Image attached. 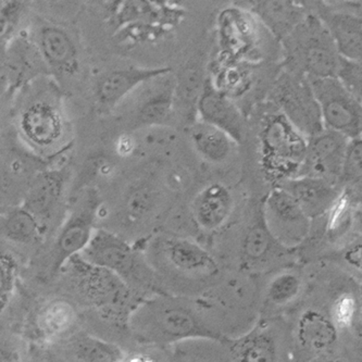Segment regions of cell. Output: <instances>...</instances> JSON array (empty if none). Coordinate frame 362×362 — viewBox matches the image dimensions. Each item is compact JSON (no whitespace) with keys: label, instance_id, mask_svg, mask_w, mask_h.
Returning a JSON list of instances; mask_svg holds the SVG:
<instances>
[{"label":"cell","instance_id":"cell-37","mask_svg":"<svg viewBox=\"0 0 362 362\" xmlns=\"http://www.w3.org/2000/svg\"><path fill=\"white\" fill-rule=\"evenodd\" d=\"M362 180V137L349 141L344 165L343 184Z\"/></svg>","mask_w":362,"mask_h":362},{"label":"cell","instance_id":"cell-17","mask_svg":"<svg viewBox=\"0 0 362 362\" xmlns=\"http://www.w3.org/2000/svg\"><path fill=\"white\" fill-rule=\"evenodd\" d=\"M1 246L17 254L28 264L47 242L45 230L22 205L12 206L0 218Z\"/></svg>","mask_w":362,"mask_h":362},{"label":"cell","instance_id":"cell-39","mask_svg":"<svg viewBox=\"0 0 362 362\" xmlns=\"http://www.w3.org/2000/svg\"><path fill=\"white\" fill-rule=\"evenodd\" d=\"M33 362H69L59 351L50 346H37L32 344Z\"/></svg>","mask_w":362,"mask_h":362},{"label":"cell","instance_id":"cell-18","mask_svg":"<svg viewBox=\"0 0 362 362\" xmlns=\"http://www.w3.org/2000/svg\"><path fill=\"white\" fill-rule=\"evenodd\" d=\"M196 112L202 122L222 129L236 145L243 144L246 135L244 115L232 98L214 88L207 78L196 103Z\"/></svg>","mask_w":362,"mask_h":362},{"label":"cell","instance_id":"cell-38","mask_svg":"<svg viewBox=\"0 0 362 362\" xmlns=\"http://www.w3.org/2000/svg\"><path fill=\"white\" fill-rule=\"evenodd\" d=\"M356 313V301L349 295H343L335 300L332 308L331 319L337 329L351 327Z\"/></svg>","mask_w":362,"mask_h":362},{"label":"cell","instance_id":"cell-1","mask_svg":"<svg viewBox=\"0 0 362 362\" xmlns=\"http://www.w3.org/2000/svg\"><path fill=\"white\" fill-rule=\"evenodd\" d=\"M141 246L165 294L198 298L226 273L214 252L193 238L165 232Z\"/></svg>","mask_w":362,"mask_h":362},{"label":"cell","instance_id":"cell-36","mask_svg":"<svg viewBox=\"0 0 362 362\" xmlns=\"http://www.w3.org/2000/svg\"><path fill=\"white\" fill-rule=\"evenodd\" d=\"M337 78L344 88L362 104V58L354 60L341 58Z\"/></svg>","mask_w":362,"mask_h":362},{"label":"cell","instance_id":"cell-21","mask_svg":"<svg viewBox=\"0 0 362 362\" xmlns=\"http://www.w3.org/2000/svg\"><path fill=\"white\" fill-rule=\"evenodd\" d=\"M233 211V195L230 188L221 183H211L202 188L191 205L194 226L207 235L221 230L230 221Z\"/></svg>","mask_w":362,"mask_h":362},{"label":"cell","instance_id":"cell-3","mask_svg":"<svg viewBox=\"0 0 362 362\" xmlns=\"http://www.w3.org/2000/svg\"><path fill=\"white\" fill-rule=\"evenodd\" d=\"M129 329L137 347L168 349L191 339L223 341L208 325L195 299L165 293L139 303L129 317Z\"/></svg>","mask_w":362,"mask_h":362},{"label":"cell","instance_id":"cell-5","mask_svg":"<svg viewBox=\"0 0 362 362\" xmlns=\"http://www.w3.org/2000/svg\"><path fill=\"white\" fill-rule=\"evenodd\" d=\"M80 255L117 275L139 300L163 293L141 245L132 244L110 230L97 228Z\"/></svg>","mask_w":362,"mask_h":362},{"label":"cell","instance_id":"cell-34","mask_svg":"<svg viewBox=\"0 0 362 362\" xmlns=\"http://www.w3.org/2000/svg\"><path fill=\"white\" fill-rule=\"evenodd\" d=\"M0 362H33L32 344L18 332L1 327Z\"/></svg>","mask_w":362,"mask_h":362},{"label":"cell","instance_id":"cell-20","mask_svg":"<svg viewBox=\"0 0 362 362\" xmlns=\"http://www.w3.org/2000/svg\"><path fill=\"white\" fill-rule=\"evenodd\" d=\"M351 5V8L317 5L315 13L320 17L334 40L337 50L344 59L362 58V12Z\"/></svg>","mask_w":362,"mask_h":362},{"label":"cell","instance_id":"cell-40","mask_svg":"<svg viewBox=\"0 0 362 362\" xmlns=\"http://www.w3.org/2000/svg\"><path fill=\"white\" fill-rule=\"evenodd\" d=\"M345 259L354 268L362 272V244L356 245L346 252Z\"/></svg>","mask_w":362,"mask_h":362},{"label":"cell","instance_id":"cell-2","mask_svg":"<svg viewBox=\"0 0 362 362\" xmlns=\"http://www.w3.org/2000/svg\"><path fill=\"white\" fill-rule=\"evenodd\" d=\"M103 200L94 188L85 189L66 212L62 226L24 267L21 285L28 292H42L58 278L69 260L88 247L97 228Z\"/></svg>","mask_w":362,"mask_h":362},{"label":"cell","instance_id":"cell-14","mask_svg":"<svg viewBox=\"0 0 362 362\" xmlns=\"http://www.w3.org/2000/svg\"><path fill=\"white\" fill-rule=\"evenodd\" d=\"M69 177L70 172L66 167L44 170L33 177L22 200L21 205L45 230L47 242L64 220L59 212Z\"/></svg>","mask_w":362,"mask_h":362},{"label":"cell","instance_id":"cell-11","mask_svg":"<svg viewBox=\"0 0 362 362\" xmlns=\"http://www.w3.org/2000/svg\"><path fill=\"white\" fill-rule=\"evenodd\" d=\"M262 214L269 233L285 250L298 247L310 233V218L281 186H274L266 196Z\"/></svg>","mask_w":362,"mask_h":362},{"label":"cell","instance_id":"cell-29","mask_svg":"<svg viewBox=\"0 0 362 362\" xmlns=\"http://www.w3.org/2000/svg\"><path fill=\"white\" fill-rule=\"evenodd\" d=\"M211 78L214 88L230 98L248 92L252 85V64L224 59L218 64Z\"/></svg>","mask_w":362,"mask_h":362},{"label":"cell","instance_id":"cell-22","mask_svg":"<svg viewBox=\"0 0 362 362\" xmlns=\"http://www.w3.org/2000/svg\"><path fill=\"white\" fill-rule=\"evenodd\" d=\"M280 186L295 198L311 220L329 214L345 193L341 184L303 175L288 180Z\"/></svg>","mask_w":362,"mask_h":362},{"label":"cell","instance_id":"cell-35","mask_svg":"<svg viewBox=\"0 0 362 362\" xmlns=\"http://www.w3.org/2000/svg\"><path fill=\"white\" fill-rule=\"evenodd\" d=\"M25 6L21 1H5L0 9V25H1V48L16 37V31L21 21Z\"/></svg>","mask_w":362,"mask_h":362},{"label":"cell","instance_id":"cell-26","mask_svg":"<svg viewBox=\"0 0 362 362\" xmlns=\"http://www.w3.org/2000/svg\"><path fill=\"white\" fill-rule=\"evenodd\" d=\"M282 247L269 233L264 219L248 226L243 234L238 245V256L233 269L230 271L250 273L264 266L268 257L278 248ZM283 248V247H282Z\"/></svg>","mask_w":362,"mask_h":362},{"label":"cell","instance_id":"cell-10","mask_svg":"<svg viewBox=\"0 0 362 362\" xmlns=\"http://www.w3.org/2000/svg\"><path fill=\"white\" fill-rule=\"evenodd\" d=\"M320 107L325 129L345 136L362 137V104L344 88L337 76L308 78Z\"/></svg>","mask_w":362,"mask_h":362},{"label":"cell","instance_id":"cell-32","mask_svg":"<svg viewBox=\"0 0 362 362\" xmlns=\"http://www.w3.org/2000/svg\"><path fill=\"white\" fill-rule=\"evenodd\" d=\"M23 260L11 250L1 246L0 250V309L6 310L17 294L22 272Z\"/></svg>","mask_w":362,"mask_h":362},{"label":"cell","instance_id":"cell-28","mask_svg":"<svg viewBox=\"0 0 362 362\" xmlns=\"http://www.w3.org/2000/svg\"><path fill=\"white\" fill-rule=\"evenodd\" d=\"M189 139L198 155L214 165L228 160L236 145L222 129L200 120L189 129Z\"/></svg>","mask_w":362,"mask_h":362},{"label":"cell","instance_id":"cell-16","mask_svg":"<svg viewBox=\"0 0 362 362\" xmlns=\"http://www.w3.org/2000/svg\"><path fill=\"white\" fill-rule=\"evenodd\" d=\"M31 37L45 60L50 76L57 82L74 78L78 74L80 50L72 34L64 26L46 22L36 28Z\"/></svg>","mask_w":362,"mask_h":362},{"label":"cell","instance_id":"cell-31","mask_svg":"<svg viewBox=\"0 0 362 362\" xmlns=\"http://www.w3.org/2000/svg\"><path fill=\"white\" fill-rule=\"evenodd\" d=\"M171 362H226L222 341L191 339L170 349Z\"/></svg>","mask_w":362,"mask_h":362},{"label":"cell","instance_id":"cell-15","mask_svg":"<svg viewBox=\"0 0 362 362\" xmlns=\"http://www.w3.org/2000/svg\"><path fill=\"white\" fill-rule=\"evenodd\" d=\"M349 144V139L327 129L310 137L299 175L344 185V165Z\"/></svg>","mask_w":362,"mask_h":362},{"label":"cell","instance_id":"cell-9","mask_svg":"<svg viewBox=\"0 0 362 362\" xmlns=\"http://www.w3.org/2000/svg\"><path fill=\"white\" fill-rule=\"evenodd\" d=\"M57 90L31 97L18 115L20 134L34 148L49 151L64 139L66 122Z\"/></svg>","mask_w":362,"mask_h":362},{"label":"cell","instance_id":"cell-6","mask_svg":"<svg viewBox=\"0 0 362 362\" xmlns=\"http://www.w3.org/2000/svg\"><path fill=\"white\" fill-rule=\"evenodd\" d=\"M285 69L307 78L337 76L341 57L320 17L310 11L281 42Z\"/></svg>","mask_w":362,"mask_h":362},{"label":"cell","instance_id":"cell-8","mask_svg":"<svg viewBox=\"0 0 362 362\" xmlns=\"http://www.w3.org/2000/svg\"><path fill=\"white\" fill-rule=\"evenodd\" d=\"M271 100L307 139L325 129L320 107L306 76L284 69L273 84Z\"/></svg>","mask_w":362,"mask_h":362},{"label":"cell","instance_id":"cell-4","mask_svg":"<svg viewBox=\"0 0 362 362\" xmlns=\"http://www.w3.org/2000/svg\"><path fill=\"white\" fill-rule=\"evenodd\" d=\"M47 292L66 297L82 313L118 308L135 310L141 303L117 275L90 264L81 255L69 260L56 281L40 293Z\"/></svg>","mask_w":362,"mask_h":362},{"label":"cell","instance_id":"cell-27","mask_svg":"<svg viewBox=\"0 0 362 362\" xmlns=\"http://www.w3.org/2000/svg\"><path fill=\"white\" fill-rule=\"evenodd\" d=\"M296 335L303 347L317 353L327 351L337 343L339 329L331 317L310 309L299 317Z\"/></svg>","mask_w":362,"mask_h":362},{"label":"cell","instance_id":"cell-13","mask_svg":"<svg viewBox=\"0 0 362 362\" xmlns=\"http://www.w3.org/2000/svg\"><path fill=\"white\" fill-rule=\"evenodd\" d=\"M47 64L31 36L17 35L1 48V92L11 98L33 84L49 76Z\"/></svg>","mask_w":362,"mask_h":362},{"label":"cell","instance_id":"cell-12","mask_svg":"<svg viewBox=\"0 0 362 362\" xmlns=\"http://www.w3.org/2000/svg\"><path fill=\"white\" fill-rule=\"evenodd\" d=\"M259 20L254 13L234 6L221 11L218 18V33L222 58L233 62H254L262 58V34Z\"/></svg>","mask_w":362,"mask_h":362},{"label":"cell","instance_id":"cell-30","mask_svg":"<svg viewBox=\"0 0 362 362\" xmlns=\"http://www.w3.org/2000/svg\"><path fill=\"white\" fill-rule=\"evenodd\" d=\"M175 88L177 85L172 88L168 86L141 101L135 112V125L151 127L163 124L171 117L172 109L175 106Z\"/></svg>","mask_w":362,"mask_h":362},{"label":"cell","instance_id":"cell-7","mask_svg":"<svg viewBox=\"0 0 362 362\" xmlns=\"http://www.w3.org/2000/svg\"><path fill=\"white\" fill-rule=\"evenodd\" d=\"M258 141L260 167L267 181L280 186L298 177L308 139L278 109L262 118Z\"/></svg>","mask_w":362,"mask_h":362},{"label":"cell","instance_id":"cell-25","mask_svg":"<svg viewBox=\"0 0 362 362\" xmlns=\"http://www.w3.org/2000/svg\"><path fill=\"white\" fill-rule=\"evenodd\" d=\"M246 9L254 13L264 28L282 42L309 13L307 6L297 1H250Z\"/></svg>","mask_w":362,"mask_h":362},{"label":"cell","instance_id":"cell-23","mask_svg":"<svg viewBox=\"0 0 362 362\" xmlns=\"http://www.w3.org/2000/svg\"><path fill=\"white\" fill-rule=\"evenodd\" d=\"M226 362H279L278 344L264 325L223 341Z\"/></svg>","mask_w":362,"mask_h":362},{"label":"cell","instance_id":"cell-24","mask_svg":"<svg viewBox=\"0 0 362 362\" xmlns=\"http://www.w3.org/2000/svg\"><path fill=\"white\" fill-rule=\"evenodd\" d=\"M50 347L59 351L69 362H121L127 355L118 346L82 329Z\"/></svg>","mask_w":362,"mask_h":362},{"label":"cell","instance_id":"cell-19","mask_svg":"<svg viewBox=\"0 0 362 362\" xmlns=\"http://www.w3.org/2000/svg\"><path fill=\"white\" fill-rule=\"evenodd\" d=\"M171 72L172 69L169 66H129L110 71L97 81L94 90L95 100L101 109L110 110L141 85L165 78Z\"/></svg>","mask_w":362,"mask_h":362},{"label":"cell","instance_id":"cell-33","mask_svg":"<svg viewBox=\"0 0 362 362\" xmlns=\"http://www.w3.org/2000/svg\"><path fill=\"white\" fill-rule=\"evenodd\" d=\"M303 289L300 275L283 271L273 276L267 286V299L273 306L284 307L296 300Z\"/></svg>","mask_w":362,"mask_h":362}]
</instances>
